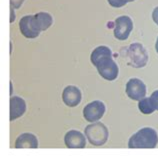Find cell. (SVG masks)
<instances>
[{
  "label": "cell",
  "instance_id": "cell-1",
  "mask_svg": "<svg viewBox=\"0 0 158 158\" xmlns=\"http://www.w3.org/2000/svg\"><path fill=\"white\" fill-rule=\"evenodd\" d=\"M158 142L157 133L152 128H143L133 134L129 141V148H155Z\"/></svg>",
  "mask_w": 158,
  "mask_h": 158
},
{
  "label": "cell",
  "instance_id": "cell-2",
  "mask_svg": "<svg viewBox=\"0 0 158 158\" xmlns=\"http://www.w3.org/2000/svg\"><path fill=\"white\" fill-rule=\"evenodd\" d=\"M127 64L134 68H142L147 64L148 53L143 45L133 43L126 49L125 52Z\"/></svg>",
  "mask_w": 158,
  "mask_h": 158
},
{
  "label": "cell",
  "instance_id": "cell-3",
  "mask_svg": "<svg viewBox=\"0 0 158 158\" xmlns=\"http://www.w3.org/2000/svg\"><path fill=\"white\" fill-rule=\"evenodd\" d=\"M84 132L89 142L92 145H95V146H101V145L105 144L108 139V136H109L108 129L101 122L89 124L88 126L85 127Z\"/></svg>",
  "mask_w": 158,
  "mask_h": 158
},
{
  "label": "cell",
  "instance_id": "cell-4",
  "mask_svg": "<svg viewBox=\"0 0 158 158\" xmlns=\"http://www.w3.org/2000/svg\"><path fill=\"white\" fill-rule=\"evenodd\" d=\"M94 66L97 68L98 73L106 80H115L118 76V66L112 59V54H108L100 58Z\"/></svg>",
  "mask_w": 158,
  "mask_h": 158
},
{
  "label": "cell",
  "instance_id": "cell-5",
  "mask_svg": "<svg viewBox=\"0 0 158 158\" xmlns=\"http://www.w3.org/2000/svg\"><path fill=\"white\" fill-rule=\"evenodd\" d=\"M133 29V22L128 16H120L115 20L114 36L119 40H126Z\"/></svg>",
  "mask_w": 158,
  "mask_h": 158
},
{
  "label": "cell",
  "instance_id": "cell-6",
  "mask_svg": "<svg viewBox=\"0 0 158 158\" xmlns=\"http://www.w3.org/2000/svg\"><path fill=\"white\" fill-rule=\"evenodd\" d=\"M105 113V105L101 101L96 100L87 104L83 109V116L86 121L94 122L102 118Z\"/></svg>",
  "mask_w": 158,
  "mask_h": 158
},
{
  "label": "cell",
  "instance_id": "cell-7",
  "mask_svg": "<svg viewBox=\"0 0 158 158\" xmlns=\"http://www.w3.org/2000/svg\"><path fill=\"white\" fill-rule=\"evenodd\" d=\"M126 93L129 98L139 101L146 95V86L140 79L132 78L126 84Z\"/></svg>",
  "mask_w": 158,
  "mask_h": 158
},
{
  "label": "cell",
  "instance_id": "cell-8",
  "mask_svg": "<svg viewBox=\"0 0 158 158\" xmlns=\"http://www.w3.org/2000/svg\"><path fill=\"white\" fill-rule=\"evenodd\" d=\"M81 91L76 86L69 85L62 92V100L69 107H75L81 101Z\"/></svg>",
  "mask_w": 158,
  "mask_h": 158
},
{
  "label": "cell",
  "instance_id": "cell-9",
  "mask_svg": "<svg viewBox=\"0 0 158 158\" xmlns=\"http://www.w3.org/2000/svg\"><path fill=\"white\" fill-rule=\"evenodd\" d=\"M85 137L80 131L70 130L65 134L64 142L68 148H84L86 145Z\"/></svg>",
  "mask_w": 158,
  "mask_h": 158
},
{
  "label": "cell",
  "instance_id": "cell-10",
  "mask_svg": "<svg viewBox=\"0 0 158 158\" xmlns=\"http://www.w3.org/2000/svg\"><path fill=\"white\" fill-rule=\"evenodd\" d=\"M26 111V103L21 97L13 96L10 98V110H9V120L13 121V120L19 118L22 116Z\"/></svg>",
  "mask_w": 158,
  "mask_h": 158
},
{
  "label": "cell",
  "instance_id": "cell-11",
  "mask_svg": "<svg viewBox=\"0 0 158 158\" xmlns=\"http://www.w3.org/2000/svg\"><path fill=\"white\" fill-rule=\"evenodd\" d=\"M33 15L23 16L19 22V28L22 35L26 38H36L40 34L39 31H37L32 22Z\"/></svg>",
  "mask_w": 158,
  "mask_h": 158
},
{
  "label": "cell",
  "instance_id": "cell-12",
  "mask_svg": "<svg viewBox=\"0 0 158 158\" xmlns=\"http://www.w3.org/2000/svg\"><path fill=\"white\" fill-rule=\"evenodd\" d=\"M52 21L53 20H52L51 15L47 13V12H39V13H36L35 15H33V17H32L33 25H34L36 30L39 32L48 29L51 26Z\"/></svg>",
  "mask_w": 158,
  "mask_h": 158
},
{
  "label": "cell",
  "instance_id": "cell-13",
  "mask_svg": "<svg viewBox=\"0 0 158 158\" xmlns=\"http://www.w3.org/2000/svg\"><path fill=\"white\" fill-rule=\"evenodd\" d=\"M38 141L31 133H23L15 141V148H37Z\"/></svg>",
  "mask_w": 158,
  "mask_h": 158
},
{
  "label": "cell",
  "instance_id": "cell-14",
  "mask_svg": "<svg viewBox=\"0 0 158 158\" xmlns=\"http://www.w3.org/2000/svg\"><path fill=\"white\" fill-rule=\"evenodd\" d=\"M138 108L143 114H151L156 110V107L152 102L151 98H143L139 100Z\"/></svg>",
  "mask_w": 158,
  "mask_h": 158
},
{
  "label": "cell",
  "instance_id": "cell-15",
  "mask_svg": "<svg viewBox=\"0 0 158 158\" xmlns=\"http://www.w3.org/2000/svg\"><path fill=\"white\" fill-rule=\"evenodd\" d=\"M108 54H112L109 48L106 46H98L97 48L94 49L92 53H91L90 60L92 62V64L95 65V63H96L100 58H102L105 55H108Z\"/></svg>",
  "mask_w": 158,
  "mask_h": 158
},
{
  "label": "cell",
  "instance_id": "cell-16",
  "mask_svg": "<svg viewBox=\"0 0 158 158\" xmlns=\"http://www.w3.org/2000/svg\"><path fill=\"white\" fill-rule=\"evenodd\" d=\"M107 1H108V3H109L112 7L119 8V7L124 6L125 4L129 3V2L135 1V0H107Z\"/></svg>",
  "mask_w": 158,
  "mask_h": 158
},
{
  "label": "cell",
  "instance_id": "cell-17",
  "mask_svg": "<svg viewBox=\"0 0 158 158\" xmlns=\"http://www.w3.org/2000/svg\"><path fill=\"white\" fill-rule=\"evenodd\" d=\"M151 100H152V102L154 103V105H155V107H156V110H158V90H156V91H154V92L152 93V95H151Z\"/></svg>",
  "mask_w": 158,
  "mask_h": 158
},
{
  "label": "cell",
  "instance_id": "cell-18",
  "mask_svg": "<svg viewBox=\"0 0 158 158\" xmlns=\"http://www.w3.org/2000/svg\"><path fill=\"white\" fill-rule=\"evenodd\" d=\"M24 0H10V6L14 8H19L22 5Z\"/></svg>",
  "mask_w": 158,
  "mask_h": 158
},
{
  "label": "cell",
  "instance_id": "cell-19",
  "mask_svg": "<svg viewBox=\"0 0 158 158\" xmlns=\"http://www.w3.org/2000/svg\"><path fill=\"white\" fill-rule=\"evenodd\" d=\"M152 18H153V21L158 25V6L152 12Z\"/></svg>",
  "mask_w": 158,
  "mask_h": 158
},
{
  "label": "cell",
  "instance_id": "cell-20",
  "mask_svg": "<svg viewBox=\"0 0 158 158\" xmlns=\"http://www.w3.org/2000/svg\"><path fill=\"white\" fill-rule=\"evenodd\" d=\"M10 9H11L10 10V17H11L10 18V22H13L15 20V14H14V11H13L14 9H13V7H12V6H11Z\"/></svg>",
  "mask_w": 158,
  "mask_h": 158
},
{
  "label": "cell",
  "instance_id": "cell-21",
  "mask_svg": "<svg viewBox=\"0 0 158 158\" xmlns=\"http://www.w3.org/2000/svg\"><path fill=\"white\" fill-rule=\"evenodd\" d=\"M155 50L158 53V37H157V40H156V43H155Z\"/></svg>",
  "mask_w": 158,
  "mask_h": 158
}]
</instances>
